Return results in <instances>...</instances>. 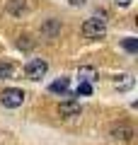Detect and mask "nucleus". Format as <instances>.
I'll list each match as a JSON object with an SVG mask.
<instances>
[{
  "mask_svg": "<svg viewBox=\"0 0 138 145\" xmlns=\"http://www.w3.org/2000/svg\"><path fill=\"white\" fill-rule=\"evenodd\" d=\"M0 102H3V106L7 109H17L24 104V92H22L20 87H7L3 89V94H0Z\"/></svg>",
  "mask_w": 138,
  "mask_h": 145,
  "instance_id": "obj_2",
  "label": "nucleus"
},
{
  "mask_svg": "<svg viewBox=\"0 0 138 145\" xmlns=\"http://www.w3.org/2000/svg\"><path fill=\"white\" fill-rule=\"evenodd\" d=\"M41 34H44L46 39H56V36L61 34V20H56V17L46 20L44 24H41Z\"/></svg>",
  "mask_w": 138,
  "mask_h": 145,
  "instance_id": "obj_6",
  "label": "nucleus"
},
{
  "mask_svg": "<svg viewBox=\"0 0 138 145\" xmlns=\"http://www.w3.org/2000/svg\"><path fill=\"white\" fill-rule=\"evenodd\" d=\"M121 46L126 48L128 53H136V51H138V39H133V36H128V39H124V41H121Z\"/></svg>",
  "mask_w": 138,
  "mask_h": 145,
  "instance_id": "obj_10",
  "label": "nucleus"
},
{
  "mask_svg": "<svg viewBox=\"0 0 138 145\" xmlns=\"http://www.w3.org/2000/svg\"><path fill=\"white\" fill-rule=\"evenodd\" d=\"M80 94H92V85H90V82H80V85H78L75 97H80Z\"/></svg>",
  "mask_w": 138,
  "mask_h": 145,
  "instance_id": "obj_13",
  "label": "nucleus"
},
{
  "mask_svg": "<svg viewBox=\"0 0 138 145\" xmlns=\"http://www.w3.org/2000/svg\"><path fill=\"white\" fill-rule=\"evenodd\" d=\"M12 72H15V70H12L10 63H0V80H10Z\"/></svg>",
  "mask_w": 138,
  "mask_h": 145,
  "instance_id": "obj_11",
  "label": "nucleus"
},
{
  "mask_svg": "<svg viewBox=\"0 0 138 145\" xmlns=\"http://www.w3.org/2000/svg\"><path fill=\"white\" fill-rule=\"evenodd\" d=\"M20 48H32V41H29V36H22V39H20Z\"/></svg>",
  "mask_w": 138,
  "mask_h": 145,
  "instance_id": "obj_14",
  "label": "nucleus"
},
{
  "mask_svg": "<svg viewBox=\"0 0 138 145\" xmlns=\"http://www.w3.org/2000/svg\"><path fill=\"white\" fill-rule=\"evenodd\" d=\"M58 114H61L63 119H75V116L82 114V106L75 102V99H66V102L58 104Z\"/></svg>",
  "mask_w": 138,
  "mask_h": 145,
  "instance_id": "obj_4",
  "label": "nucleus"
},
{
  "mask_svg": "<svg viewBox=\"0 0 138 145\" xmlns=\"http://www.w3.org/2000/svg\"><path fill=\"white\" fill-rule=\"evenodd\" d=\"M107 34V22L99 17H90L82 22V36L85 39H102Z\"/></svg>",
  "mask_w": 138,
  "mask_h": 145,
  "instance_id": "obj_1",
  "label": "nucleus"
},
{
  "mask_svg": "<svg viewBox=\"0 0 138 145\" xmlns=\"http://www.w3.org/2000/svg\"><path fill=\"white\" fill-rule=\"evenodd\" d=\"M68 85H70V82H68V78H58V80H53V82L49 85V89L56 92V94H58V92L63 94V92H68Z\"/></svg>",
  "mask_w": 138,
  "mask_h": 145,
  "instance_id": "obj_9",
  "label": "nucleus"
},
{
  "mask_svg": "<svg viewBox=\"0 0 138 145\" xmlns=\"http://www.w3.org/2000/svg\"><path fill=\"white\" fill-rule=\"evenodd\" d=\"M5 10L10 12L12 17H22V12L27 10V0H7Z\"/></svg>",
  "mask_w": 138,
  "mask_h": 145,
  "instance_id": "obj_8",
  "label": "nucleus"
},
{
  "mask_svg": "<svg viewBox=\"0 0 138 145\" xmlns=\"http://www.w3.org/2000/svg\"><path fill=\"white\" fill-rule=\"evenodd\" d=\"M109 135L114 140H131L133 138V126L131 123H114L109 128Z\"/></svg>",
  "mask_w": 138,
  "mask_h": 145,
  "instance_id": "obj_5",
  "label": "nucleus"
},
{
  "mask_svg": "<svg viewBox=\"0 0 138 145\" xmlns=\"http://www.w3.org/2000/svg\"><path fill=\"white\" fill-rule=\"evenodd\" d=\"M131 85H133V80L128 78V75H119V78H116V87L119 89H128Z\"/></svg>",
  "mask_w": 138,
  "mask_h": 145,
  "instance_id": "obj_12",
  "label": "nucleus"
},
{
  "mask_svg": "<svg viewBox=\"0 0 138 145\" xmlns=\"http://www.w3.org/2000/svg\"><path fill=\"white\" fill-rule=\"evenodd\" d=\"M24 72H27V78H29V80H41L46 72H49V63H46L44 58H34V61L27 63Z\"/></svg>",
  "mask_w": 138,
  "mask_h": 145,
  "instance_id": "obj_3",
  "label": "nucleus"
},
{
  "mask_svg": "<svg viewBox=\"0 0 138 145\" xmlns=\"http://www.w3.org/2000/svg\"><path fill=\"white\" fill-rule=\"evenodd\" d=\"M70 5H85V0H70Z\"/></svg>",
  "mask_w": 138,
  "mask_h": 145,
  "instance_id": "obj_15",
  "label": "nucleus"
},
{
  "mask_svg": "<svg viewBox=\"0 0 138 145\" xmlns=\"http://www.w3.org/2000/svg\"><path fill=\"white\" fill-rule=\"evenodd\" d=\"M78 78H80V82H95V80H97V70H95V68L92 65H80L78 68Z\"/></svg>",
  "mask_w": 138,
  "mask_h": 145,
  "instance_id": "obj_7",
  "label": "nucleus"
}]
</instances>
